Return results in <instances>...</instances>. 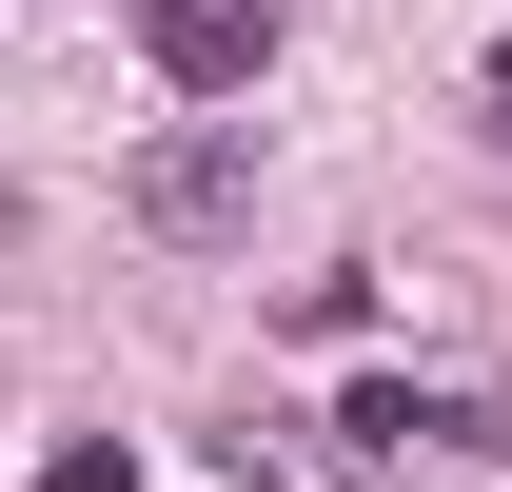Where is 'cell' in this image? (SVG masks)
Instances as JSON below:
<instances>
[{
    "label": "cell",
    "instance_id": "2",
    "mask_svg": "<svg viewBox=\"0 0 512 492\" xmlns=\"http://www.w3.org/2000/svg\"><path fill=\"white\" fill-rule=\"evenodd\" d=\"M138 60L178 79V99H256V60H276V20H256V0H158V20H138Z\"/></svg>",
    "mask_w": 512,
    "mask_h": 492
},
{
    "label": "cell",
    "instance_id": "3",
    "mask_svg": "<svg viewBox=\"0 0 512 492\" xmlns=\"http://www.w3.org/2000/svg\"><path fill=\"white\" fill-rule=\"evenodd\" d=\"M335 433H375V453H493V394H414V374H375V394H355V414H335Z\"/></svg>",
    "mask_w": 512,
    "mask_h": 492
},
{
    "label": "cell",
    "instance_id": "4",
    "mask_svg": "<svg viewBox=\"0 0 512 492\" xmlns=\"http://www.w3.org/2000/svg\"><path fill=\"white\" fill-rule=\"evenodd\" d=\"M119 473H138L119 433H79V453H40V492H119Z\"/></svg>",
    "mask_w": 512,
    "mask_h": 492
},
{
    "label": "cell",
    "instance_id": "1",
    "mask_svg": "<svg viewBox=\"0 0 512 492\" xmlns=\"http://www.w3.org/2000/svg\"><path fill=\"white\" fill-rule=\"evenodd\" d=\"M138 237H237V217H256V138H217V119H197V138H138Z\"/></svg>",
    "mask_w": 512,
    "mask_h": 492
},
{
    "label": "cell",
    "instance_id": "5",
    "mask_svg": "<svg viewBox=\"0 0 512 492\" xmlns=\"http://www.w3.org/2000/svg\"><path fill=\"white\" fill-rule=\"evenodd\" d=\"M493 99H512V40H493Z\"/></svg>",
    "mask_w": 512,
    "mask_h": 492
}]
</instances>
